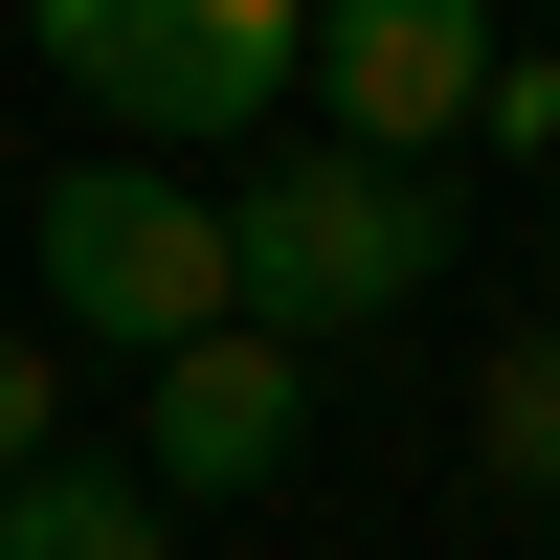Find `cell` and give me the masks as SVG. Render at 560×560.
I'll use <instances>...</instances> for the list:
<instances>
[{
	"instance_id": "obj_3",
	"label": "cell",
	"mask_w": 560,
	"mask_h": 560,
	"mask_svg": "<svg viewBox=\"0 0 560 560\" xmlns=\"http://www.w3.org/2000/svg\"><path fill=\"white\" fill-rule=\"evenodd\" d=\"M23 247H45V314L113 337L135 382H158L179 337H247V292H224V202H202L179 158H68Z\"/></svg>"
},
{
	"instance_id": "obj_5",
	"label": "cell",
	"mask_w": 560,
	"mask_h": 560,
	"mask_svg": "<svg viewBox=\"0 0 560 560\" xmlns=\"http://www.w3.org/2000/svg\"><path fill=\"white\" fill-rule=\"evenodd\" d=\"M314 448V359L292 337H179L158 382H135V493L158 516H224V493H269Z\"/></svg>"
},
{
	"instance_id": "obj_10",
	"label": "cell",
	"mask_w": 560,
	"mask_h": 560,
	"mask_svg": "<svg viewBox=\"0 0 560 560\" xmlns=\"http://www.w3.org/2000/svg\"><path fill=\"white\" fill-rule=\"evenodd\" d=\"M538 292H560V224H538Z\"/></svg>"
},
{
	"instance_id": "obj_6",
	"label": "cell",
	"mask_w": 560,
	"mask_h": 560,
	"mask_svg": "<svg viewBox=\"0 0 560 560\" xmlns=\"http://www.w3.org/2000/svg\"><path fill=\"white\" fill-rule=\"evenodd\" d=\"M0 560H179V516L135 471H90V448H45V471L0 493Z\"/></svg>"
},
{
	"instance_id": "obj_7",
	"label": "cell",
	"mask_w": 560,
	"mask_h": 560,
	"mask_svg": "<svg viewBox=\"0 0 560 560\" xmlns=\"http://www.w3.org/2000/svg\"><path fill=\"white\" fill-rule=\"evenodd\" d=\"M471 448H493V471H516L538 516H560V314H538V337H516V359L471 382Z\"/></svg>"
},
{
	"instance_id": "obj_8",
	"label": "cell",
	"mask_w": 560,
	"mask_h": 560,
	"mask_svg": "<svg viewBox=\"0 0 560 560\" xmlns=\"http://www.w3.org/2000/svg\"><path fill=\"white\" fill-rule=\"evenodd\" d=\"M471 135H493V158H538V135H560V45H493V90H471Z\"/></svg>"
},
{
	"instance_id": "obj_2",
	"label": "cell",
	"mask_w": 560,
	"mask_h": 560,
	"mask_svg": "<svg viewBox=\"0 0 560 560\" xmlns=\"http://www.w3.org/2000/svg\"><path fill=\"white\" fill-rule=\"evenodd\" d=\"M448 269V179H404V158H247L224 179V292H247V337H359V314H404Z\"/></svg>"
},
{
	"instance_id": "obj_4",
	"label": "cell",
	"mask_w": 560,
	"mask_h": 560,
	"mask_svg": "<svg viewBox=\"0 0 560 560\" xmlns=\"http://www.w3.org/2000/svg\"><path fill=\"white\" fill-rule=\"evenodd\" d=\"M292 90L337 113V158H404V179H427L448 135H471V90H493V0H314Z\"/></svg>"
},
{
	"instance_id": "obj_9",
	"label": "cell",
	"mask_w": 560,
	"mask_h": 560,
	"mask_svg": "<svg viewBox=\"0 0 560 560\" xmlns=\"http://www.w3.org/2000/svg\"><path fill=\"white\" fill-rule=\"evenodd\" d=\"M45 427H68V382H45V337H0V493L45 471Z\"/></svg>"
},
{
	"instance_id": "obj_1",
	"label": "cell",
	"mask_w": 560,
	"mask_h": 560,
	"mask_svg": "<svg viewBox=\"0 0 560 560\" xmlns=\"http://www.w3.org/2000/svg\"><path fill=\"white\" fill-rule=\"evenodd\" d=\"M23 45L68 68V113L113 135V158H224V135L292 113L314 0H23Z\"/></svg>"
}]
</instances>
